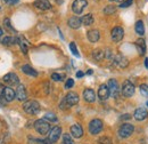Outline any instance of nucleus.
<instances>
[{
    "label": "nucleus",
    "mask_w": 148,
    "mask_h": 144,
    "mask_svg": "<svg viewBox=\"0 0 148 144\" xmlns=\"http://www.w3.org/2000/svg\"><path fill=\"white\" fill-rule=\"evenodd\" d=\"M87 37H88L89 41H91V42H97V41L99 40V38H100V33H99L98 30H90V31H88Z\"/></svg>",
    "instance_id": "obj_21"
},
{
    "label": "nucleus",
    "mask_w": 148,
    "mask_h": 144,
    "mask_svg": "<svg viewBox=\"0 0 148 144\" xmlns=\"http://www.w3.org/2000/svg\"><path fill=\"white\" fill-rule=\"evenodd\" d=\"M132 2H133V0H124L123 2H121L120 7H121V8H127V7H130V6L132 5Z\"/></svg>",
    "instance_id": "obj_35"
},
{
    "label": "nucleus",
    "mask_w": 148,
    "mask_h": 144,
    "mask_svg": "<svg viewBox=\"0 0 148 144\" xmlns=\"http://www.w3.org/2000/svg\"><path fill=\"white\" fill-rule=\"evenodd\" d=\"M130 118H131L130 114H123V116H122V120H129Z\"/></svg>",
    "instance_id": "obj_41"
},
{
    "label": "nucleus",
    "mask_w": 148,
    "mask_h": 144,
    "mask_svg": "<svg viewBox=\"0 0 148 144\" xmlns=\"http://www.w3.org/2000/svg\"><path fill=\"white\" fill-rule=\"evenodd\" d=\"M110 1H114V0H110Z\"/></svg>",
    "instance_id": "obj_48"
},
{
    "label": "nucleus",
    "mask_w": 148,
    "mask_h": 144,
    "mask_svg": "<svg viewBox=\"0 0 148 144\" xmlns=\"http://www.w3.org/2000/svg\"><path fill=\"white\" fill-rule=\"evenodd\" d=\"M63 100L65 101V103L67 104L69 108H70V107H73V105L79 103V96H77V94H75L73 91H70Z\"/></svg>",
    "instance_id": "obj_8"
},
{
    "label": "nucleus",
    "mask_w": 148,
    "mask_h": 144,
    "mask_svg": "<svg viewBox=\"0 0 148 144\" xmlns=\"http://www.w3.org/2000/svg\"><path fill=\"white\" fill-rule=\"evenodd\" d=\"M16 42H17V39L14 38V37H5L1 40V44L5 45V46H12V45H14Z\"/></svg>",
    "instance_id": "obj_26"
},
{
    "label": "nucleus",
    "mask_w": 148,
    "mask_h": 144,
    "mask_svg": "<svg viewBox=\"0 0 148 144\" xmlns=\"http://www.w3.org/2000/svg\"><path fill=\"white\" fill-rule=\"evenodd\" d=\"M16 97V91L13 89L12 87H6L5 93H3V98L6 102H12Z\"/></svg>",
    "instance_id": "obj_16"
},
{
    "label": "nucleus",
    "mask_w": 148,
    "mask_h": 144,
    "mask_svg": "<svg viewBox=\"0 0 148 144\" xmlns=\"http://www.w3.org/2000/svg\"><path fill=\"white\" fill-rule=\"evenodd\" d=\"M51 79L55 80V81H60L63 79V75L62 74H58V73H53L51 74Z\"/></svg>",
    "instance_id": "obj_38"
},
{
    "label": "nucleus",
    "mask_w": 148,
    "mask_h": 144,
    "mask_svg": "<svg viewBox=\"0 0 148 144\" xmlns=\"http://www.w3.org/2000/svg\"><path fill=\"white\" fill-rule=\"evenodd\" d=\"M87 73H88V74H92V70H88Z\"/></svg>",
    "instance_id": "obj_45"
},
{
    "label": "nucleus",
    "mask_w": 148,
    "mask_h": 144,
    "mask_svg": "<svg viewBox=\"0 0 148 144\" xmlns=\"http://www.w3.org/2000/svg\"><path fill=\"white\" fill-rule=\"evenodd\" d=\"M87 6H88L87 0H74L73 3H72V10H73L74 14L79 15L84 10V8Z\"/></svg>",
    "instance_id": "obj_5"
},
{
    "label": "nucleus",
    "mask_w": 148,
    "mask_h": 144,
    "mask_svg": "<svg viewBox=\"0 0 148 144\" xmlns=\"http://www.w3.org/2000/svg\"><path fill=\"white\" fill-rule=\"evenodd\" d=\"M114 63H115L117 66H120V68L123 69V68H127V66H128L129 61H128L127 57H124V56H122V55H116L115 58H114Z\"/></svg>",
    "instance_id": "obj_15"
},
{
    "label": "nucleus",
    "mask_w": 148,
    "mask_h": 144,
    "mask_svg": "<svg viewBox=\"0 0 148 144\" xmlns=\"http://www.w3.org/2000/svg\"><path fill=\"white\" fill-rule=\"evenodd\" d=\"M115 10H116V8L114 6H106V8L104 9V13L107 15H111L113 13H115Z\"/></svg>",
    "instance_id": "obj_33"
},
{
    "label": "nucleus",
    "mask_w": 148,
    "mask_h": 144,
    "mask_svg": "<svg viewBox=\"0 0 148 144\" xmlns=\"http://www.w3.org/2000/svg\"><path fill=\"white\" fill-rule=\"evenodd\" d=\"M83 98H84L86 102L92 103V102H95V100H96V94H95V91L92 89L87 88V89H84V91H83Z\"/></svg>",
    "instance_id": "obj_17"
},
{
    "label": "nucleus",
    "mask_w": 148,
    "mask_h": 144,
    "mask_svg": "<svg viewBox=\"0 0 148 144\" xmlns=\"http://www.w3.org/2000/svg\"><path fill=\"white\" fill-rule=\"evenodd\" d=\"M76 77H77V78H82V77H83V72H81V71L76 72Z\"/></svg>",
    "instance_id": "obj_43"
},
{
    "label": "nucleus",
    "mask_w": 148,
    "mask_h": 144,
    "mask_svg": "<svg viewBox=\"0 0 148 144\" xmlns=\"http://www.w3.org/2000/svg\"><path fill=\"white\" fill-rule=\"evenodd\" d=\"M2 36V30H1V29H0V37Z\"/></svg>",
    "instance_id": "obj_46"
},
{
    "label": "nucleus",
    "mask_w": 148,
    "mask_h": 144,
    "mask_svg": "<svg viewBox=\"0 0 148 144\" xmlns=\"http://www.w3.org/2000/svg\"><path fill=\"white\" fill-rule=\"evenodd\" d=\"M117 1H120V2H123V1H124V0H117Z\"/></svg>",
    "instance_id": "obj_47"
},
{
    "label": "nucleus",
    "mask_w": 148,
    "mask_h": 144,
    "mask_svg": "<svg viewBox=\"0 0 148 144\" xmlns=\"http://www.w3.org/2000/svg\"><path fill=\"white\" fill-rule=\"evenodd\" d=\"M147 107H148V102H147Z\"/></svg>",
    "instance_id": "obj_49"
},
{
    "label": "nucleus",
    "mask_w": 148,
    "mask_h": 144,
    "mask_svg": "<svg viewBox=\"0 0 148 144\" xmlns=\"http://www.w3.org/2000/svg\"><path fill=\"white\" fill-rule=\"evenodd\" d=\"M136 47L138 49V53L140 55H144L146 53V44H145V40L144 39H138L136 41Z\"/></svg>",
    "instance_id": "obj_22"
},
{
    "label": "nucleus",
    "mask_w": 148,
    "mask_h": 144,
    "mask_svg": "<svg viewBox=\"0 0 148 144\" xmlns=\"http://www.w3.org/2000/svg\"><path fill=\"white\" fill-rule=\"evenodd\" d=\"M45 119H47V120H49V121H57V117H56L55 113H51V112H49V113H46L45 114Z\"/></svg>",
    "instance_id": "obj_29"
},
{
    "label": "nucleus",
    "mask_w": 148,
    "mask_h": 144,
    "mask_svg": "<svg viewBox=\"0 0 148 144\" xmlns=\"http://www.w3.org/2000/svg\"><path fill=\"white\" fill-rule=\"evenodd\" d=\"M103 121L100 119H93L89 124V132L92 135H97L103 130Z\"/></svg>",
    "instance_id": "obj_4"
},
{
    "label": "nucleus",
    "mask_w": 148,
    "mask_h": 144,
    "mask_svg": "<svg viewBox=\"0 0 148 144\" xmlns=\"http://www.w3.org/2000/svg\"><path fill=\"white\" fill-rule=\"evenodd\" d=\"M92 56L96 61H101L105 57V51H103V49H96V51H93Z\"/></svg>",
    "instance_id": "obj_27"
},
{
    "label": "nucleus",
    "mask_w": 148,
    "mask_h": 144,
    "mask_svg": "<svg viewBox=\"0 0 148 144\" xmlns=\"http://www.w3.org/2000/svg\"><path fill=\"white\" fill-rule=\"evenodd\" d=\"M2 80H3V82L5 84H7L9 87H14V86H19V78L17 77V74L16 73H13V72H10V73H7L3 78H2Z\"/></svg>",
    "instance_id": "obj_3"
},
{
    "label": "nucleus",
    "mask_w": 148,
    "mask_h": 144,
    "mask_svg": "<svg viewBox=\"0 0 148 144\" xmlns=\"http://www.w3.org/2000/svg\"><path fill=\"white\" fill-rule=\"evenodd\" d=\"M133 117H134L136 120H138V121H143V120L147 119L148 111L145 108L137 109V110L134 111V113H133Z\"/></svg>",
    "instance_id": "obj_12"
},
{
    "label": "nucleus",
    "mask_w": 148,
    "mask_h": 144,
    "mask_svg": "<svg viewBox=\"0 0 148 144\" xmlns=\"http://www.w3.org/2000/svg\"><path fill=\"white\" fill-rule=\"evenodd\" d=\"M69 25L72 29H79L82 25V19L77 16H73L69 19Z\"/></svg>",
    "instance_id": "obj_20"
},
{
    "label": "nucleus",
    "mask_w": 148,
    "mask_h": 144,
    "mask_svg": "<svg viewBox=\"0 0 148 144\" xmlns=\"http://www.w3.org/2000/svg\"><path fill=\"white\" fill-rule=\"evenodd\" d=\"M71 134L75 138H80L83 135V129H82V127L80 126L79 124H75V125L71 127Z\"/></svg>",
    "instance_id": "obj_18"
},
{
    "label": "nucleus",
    "mask_w": 148,
    "mask_h": 144,
    "mask_svg": "<svg viewBox=\"0 0 148 144\" xmlns=\"http://www.w3.org/2000/svg\"><path fill=\"white\" fill-rule=\"evenodd\" d=\"M63 144H73V140H72L71 135L64 134V136H63Z\"/></svg>",
    "instance_id": "obj_31"
},
{
    "label": "nucleus",
    "mask_w": 148,
    "mask_h": 144,
    "mask_svg": "<svg viewBox=\"0 0 148 144\" xmlns=\"http://www.w3.org/2000/svg\"><path fill=\"white\" fill-rule=\"evenodd\" d=\"M34 128L40 135H46L50 132V125L43 120V119H39L34 123Z\"/></svg>",
    "instance_id": "obj_2"
},
{
    "label": "nucleus",
    "mask_w": 148,
    "mask_h": 144,
    "mask_svg": "<svg viewBox=\"0 0 148 144\" xmlns=\"http://www.w3.org/2000/svg\"><path fill=\"white\" fill-rule=\"evenodd\" d=\"M108 88H110V91H111V95H113L114 97L117 95L119 93V85H117V81L115 79H111L108 81Z\"/></svg>",
    "instance_id": "obj_19"
},
{
    "label": "nucleus",
    "mask_w": 148,
    "mask_h": 144,
    "mask_svg": "<svg viewBox=\"0 0 148 144\" xmlns=\"http://www.w3.org/2000/svg\"><path fill=\"white\" fill-rule=\"evenodd\" d=\"M60 134H62V128L59 126H55L50 129L48 138L51 141V143H55V142L58 141V138L60 137Z\"/></svg>",
    "instance_id": "obj_10"
},
{
    "label": "nucleus",
    "mask_w": 148,
    "mask_h": 144,
    "mask_svg": "<svg viewBox=\"0 0 148 144\" xmlns=\"http://www.w3.org/2000/svg\"><path fill=\"white\" fill-rule=\"evenodd\" d=\"M111 95V91H110V88L107 85H100L99 86V89H98V97L103 101L107 100Z\"/></svg>",
    "instance_id": "obj_11"
},
{
    "label": "nucleus",
    "mask_w": 148,
    "mask_h": 144,
    "mask_svg": "<svg viewBox=\"0 0 148 144\" xmlns=\"http://www.w3.org/2000/svg\"><path fill=\"white\" fill-rule=\"evenodd\" d=\"M23 109L29 114H37L40 111V104L37 101H26L23 104Z\"/></svg>",
    "instance_id": "obj_1"
},
{
    "label": "nucleus",
    "mask_w": 148,
    "mask_h": 144,
    "mask_svg": "<svg viewBox=\"0 0 148 144\" xmlns=\"http://www.w3.org/2000/svg\"><path fill=\"white\" fill-rule=\"evenodd\" d=\"M5 88H6V87H3V85H2V84H0V100H2V98H3Z\"/></svg>",
    "instance_id": "obj_39"
},
{
    "label": "nucleus",
    "mask_w": 148,
    "mask_h": 144,
    "mask_svg": "<svg viewBox=\"0 0 148 144\" xmlns=\"http://www.w3.org/2000/svg\"><path fill=\"white\" fill-rule=\"evenodd\" d=\"M140 93L144 95V96H148V85H141L140 86Z\"/></svg>",
    "instance_id": "obj_34"
},
{
    "label": "nucleus",
    "mask_w": 148,
    "mask_h": 144,
    "mask_svg": "<svg viewBox=\"0 0 148 144\" xmlns=\"http://www.w3.org/2000/svg\"><path fill=\"white\" fill-rule=\"evenodd\" d=\"M70 49H71V52H72V54H73L74 56L80 57V54H79V52H77V48H76V46H75V42H71V44H70Z\"/></svg>",
    "instance_id": "obj_30"
},
{
    "label": "nucleus",
    "mask_w": 148,
    "mask_h": 144,
    "mask_svg": "<svg viewBox=\"0 0 148 144\" xmlns=\"http://www.w3.org/2000/svg\"><path fill=\"white\" fill-rule=\"evenodd\" d=\"M17 42H18L19 46H21L22 52H23L24 54H27V48L30 47V44H29L24 38H19V39H17Z\"/></svg>",
    "instance_id": "obj_25"
},
{
    "label": "nucleus",
    "mask_w": 148,
    "mask_h": 144,
    "mask_svg": "<svg viewBox=\"0 0 148 144\" xmlns=\"http://www.w3.org/2000/svg\"><path fill=\"white\" fill-rule=\"evenodd\" d=\"M111 36H112V40L115 41V42H119L123 39V36H124V30L120 26H116L112 30L111 32Z\"/></svg>",
    "instance_id": "obj_9"
},
{
    "label": "nucleus",
    "mask_w": 148,
    "mask_h": 144,
    "mask_svg": "<svg viewBox=\"0 0 148 144\" xmlns=\"http://www.w3.org/2000/svg\"><path fill=\"white\" fill-rule=\"evenodd\" d=\"M22 71L24 72L25 74L30 75V77H37L38 75V72L33 68H31L30 65H23L22 66Z\"/></svg>",
    "instance_id": "obj_23"
},
{
    "label": "nucleus",
    "mask_w": 148,
    "mask_h": 144,
    "mask_svg": "<svg viewBox=\"0 0 148 144\" xmlns=\"http://www.w3.org/2000/svg\"><path fill=\"white\" fill-rule=\"evenodd\" d=\"M134 85L130 81V80H125L123 82V86H122V94L125 96V97H131L133 94H134Z\"/></svg>",
    "instance_id": "obj_6"
},
{
    "label": "nucleus",
    "mask_w": 148,
    "mask_h": 144,
    "mask_svg": "<svg viewBox=\"0 0 148 144\" xmlns=\"http://www.w3.org/2000/svg\"><path fill=\"white\" fill-rule=\"evenodd\" d=\"M73 86H74L73 79H71V78H70V79H67V80H66V84H65V88H66V89H69V88H72Z\"/></svg>",
    "instance_id": "obj_37"
},
{
    "label": "nucleus",
    "mask_w": 148,
    "mask_h": 144,
    "mask_svg": "<svg viewBox=\"0 0 148 144\" xmlns=\"http://www.w3.org/2000/svg\"><path fill=\"white\" fill-rule=\"evenodd\" d=\"M16 97H17V100L21 101V102H26L27 94H26L25 87H24L23 85L17 86V89H16Z\"/></svg>",
    "instance_id": "obj_14"
},
{
    "label": "nucleus",
    "mask_w": 148,
    "mask_h": 144,
    "mask_svg": "<svg viewBox=\"0 0 148 144\" xmlns=\"http://www.w3.org/2000/svg\"><path fill=\"white\" fill-rule=\"evenodd\" d=\"M133 130H134V128H133L132 125H130V124H123L122 126L120 127V129H119V134H120L121 137L127 138V137L131 136V134L133 133Z\"/></svg>",
    "instance_id": "obj_7"
},
{
    "label": "nucleus",
    "mask_w": 148,
    "mask_h": 144,
    "mask_svg": "<svg viewBox=\"0 0 148 144\" xmlns=\"http://www.w3.org/2000/svg\"><path fill=\"white\" fill-rule=\"evenodd\" d=\"M81 19H82V24H83V25H87V26H88V25H91L93 23L92 14H87V15H84Z\"/></svg>",
    "instance_id": "obj_28"
},
{
    "label": "nucleus",
    "mask_w": 148,
    "mask_h": 144,
    "mask_svg": "<svg viewBox=\"0 0 148 144\" xmlns=\"http://www.w3.org/2000/svg\"><path fill=\"white\" fill-rule=\"evenodd\" d=\"M41 144H51V141H50L49 138H47V140H43V141H41Z\"/></svg>",
    "instance_id": "obj_42"
},
{
    "label": "nucleus",
    "mask_w": 148,
    "mask_h": 144,
    "mask_svg": "<svg viewBox=\"0 0 148 144\" xmlns=\"http://www.w3.org/2000/svg\"><path fill=\"white\" fill-rule=\"evenodd\" d=\"M145 65H146V68L148 69V58H146V60H145Z\"/></svg>",
    "instance_id": "obj_44"
},
{
    "label": "nucleus",
    "mask_w": 148,
    "mask_h": 144,
    "mask_svg": "<svg viewBox=\"0 0 148 144\" xmlns=\"http://www.w3.org/2000/svg\"><path fill=\"white\" fill-rule=\"evenodd\" d=\"M3 24H5V28H7L9 31H12V32H13V31H15V30L13 29V26L10 25V21H9L8 18H6V19L3 21Z\"/></svg>",
    "instance_id": "obj_36"
},
{
    "label": "nucleus",
    "mask_w": 148,
    "mask_h": 144,
    "mask_svg": "<svg viewBox=\"0 0 148 144\" xmlns=\"http://www.w3.org/2000/svg\"><path fill=\"white\" fill-rule=\"evenodd\" d=\"M98 144H112V140L107 136H103V137L99 138Z\"/></svg>",
    "instance_id": "obj_32"
},
{
    "label": "nucleus",
    "mask_w": 148,
    "mask_h": 144,
    "mask_svg": "<svg viewBox=\"0 0 148 144\" xmlns=\"http://www.w3.org/2000/svg\"><path fill=\"white\" fill-rule=\"evenodd\" d=\"M34 7H37L40 10H48L51 8V3L49 2V0H36Z\"/></svg>",
    "instance_id": "obj_13"
},
{
    "label": "nucleus",
    "mask_w": 148,
    "mask_h": 144,
    "mask_svg": "<svg viewBox=\"0 0 148 144\" xmlns=\"http://www.w3.org/2000/svg\"><path fill=\"white\" fill-rule=\"evenodd\" d=\"M134 29H136V32L139 35V36H143L145 33V25H144V22L143 21H137L136 22V25H134Z\"/></svg>",
    "instance_id": "obj_24"
},
{
    "label": "nucleus",
    "mask_w": 148,
    "mask_h": 144,
    "mask_svg": "<svg viewBox=\"0 0 148 144\" xmlns=\"http://www.w3.org/2000/svg\"><path fill=\"white\" fill-rule=\"evenodd\" d=\"M19 0H5V2L6 3H8V5H15V3H17Z\"/></svg>",
    "instance_id": "obj_40"
}]
</instances>
